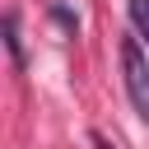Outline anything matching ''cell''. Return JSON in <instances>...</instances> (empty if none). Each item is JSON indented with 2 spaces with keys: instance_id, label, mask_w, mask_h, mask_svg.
<instances>
[{
  "instance_id": "cell-1",
  "label": "cell",
  "mask_w": 149,
  "mask_h": 149,
  "mask_svg": "<svg viewBox=\"0 0 149 149\" xmlns=\"http://www.w3.org/2000/svg\"><path fill=\"white\" fill-rule=\"evenodd\" d=\"M121 74H126V93H130L135 112L149 121V56H144L140 37H121Z\"/></svg>"
},
{
  "instance_id": "cell-2",
  "label": "cell",
  "mask_w": 149,
  "mask_h": 149,
  "mask_svg": "<svg viewBox=\"0 0 149 149\" xmlns=\"http://www.w3.org/2000/svg\"><path fill=\"white\" fill-rule=\"evenodd\" d=\"M5 47H9V61H14V70H23L28 61H23V37H19V14H14V9L5 14Z\"/></svg>"
},
{
  "instance_id": "cell-3",
  "label": "cell",
  "mask_w": 149,
  "mask_h": 149,
  "mask_svg": "<svg viewBox=\"0 0 149 149\" xmlns=\"http://www.w3.org/2000/svg\"><path fill=\"white\" fill-rule=\"evenodd\" d=\"M130 23H135V37L149 42V0H130Z\"/></svg>"
}]
</instances>
